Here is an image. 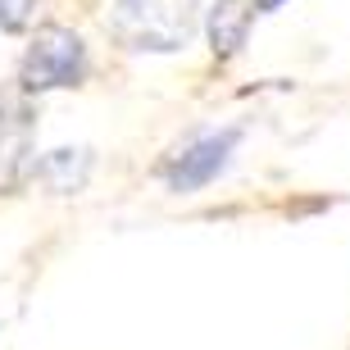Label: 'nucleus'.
Masks as SVG:
<instances>
[{"label": "nucleus", "instance_id": "obj_7", "mask_svg": "<svg viewBox=\"0 0 350 350\" xmlns=\"http://www.w3.org/2000/svg\"><path fill=\"white\" fill-rule=\"evenodd\" d=\"M278 5H282V0H250V10H255V14H269V10H278Z\"/></svg>", "mask_w": 350, "mask_h": 350}, {"label": "nucleus", "instance_id": "obj_4", "mask_svg": "<svg viewBox=\"0 0 350 350\" xmlns=\"http://www.w3.org/2000/svg\"><path fill=\"white\" fill-rule=\"evenodd\" d=\"M32 155V114L18 96L0 100V187H14Z\"/></svg>", "mask_w": 350, "mask_h": 350}, {"label": "nucleus", "instance_id": "obj_1", "mask_svg": "<svg viewBox=\"0 0 350 350\" xmlns=\"http://www.w3.org/2000/svg\"><path fill=\"white\" fill-rule=\"evenodd\" d=\"M109 32L128 51H182L196 32V0H118Z\"/></svg>", "mask_w": 350, "mask_h": 350}, {"label": "nucleus", "instance_id": "obj_6", "mask_svg": "<svg viewBox=\"0 0 350 350\" xmlns=\"http://www.w3.org/2000/svg\"><path fill=\"white\" fill-rule=\"evenodd\" d=\"M27 14H32V0H0V23L10 32H18L27 23Z\"/></svg>", "mask_w": 350, "mask_h": 350}, {"label": "nucleus", "instance_id": "obj_5", "mask_svg": "<svg viewBox=\"0 0 350 350\" xmlns=\"http://www.w3.org/2000/svg\"><path fill=\"white\" fill-rule=\"evenodd\" d=\"M255 18V10H246L241 0H219L214 10H209V41H214V51L219 55H237L246 46V27Z\"/></svg>", "mask_w": 350, "mask_h": 350}, {"label": "nucleus", "instance_id": "obj_3", "mask_svg": "<svg viewBox=\"0 0 350 350\" xmlns=\"http://www.w3.org/2000/svg\"><path fill=\"white\" fill-rule=\"evenodd\" d=\"M237 137H241L237 128H223V132H205V137L187 142L178 155L169 159V169H164L169 187H173V191H200V187H205V182L228 164Z\"/></svg>", "mask_w": 350, "mask_h": 350}, {"label": "nucleus", "instance_id": "obj_2", "mask_svg": "<svg viewBox=\"0 0 350 350\" xmlns=\"http://www.w3.org/2000/svg\"><path fill=\"white\" fill-rule=\"evenodd\" d=\"M87 73V46L68 27H41L23 55V91H55L78 87Z\"/></svg>", "mask_w": 350, "mask_h": 350}]
</instances>
